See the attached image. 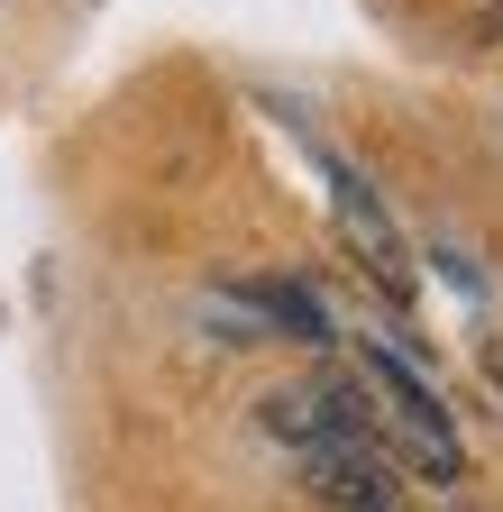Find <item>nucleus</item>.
<instances>
[{"mask_svg":"<svg viewBox=\"0 0 503 512\" xmlns=\"http://www.w3.org/2000/svg\"><path fill=\"white\" fill-rule=\"evenodd\" d=\"M348 375L366 384V439L385 448L394 467H421V476H439V485H449V476L467 467V448H458V421H449V403H439V384H430V375H421L403 348L366 339Z\"/></svg>","mask_w":503,"mask_h":512,"instance_id":"nucleus-1","label":"nucleus"},{"mask_svg":"<svg viewBox=\"0 0 503 512\" xmlns=\"http://www.w3.org/2000/svg\"><path fill=\"white\" fill-rule=\"evenodd\" d=\"M257 421H266L284 448L348 439V430H366V384H357V375H339V366H321V375H293V384H275V394L257 403Z\"/></svg>","mask_w":503,"mask_h":512,"instance_id":"nucleus-2","label":"nucleus"},{"mask_svg":"<svg viewBox=\"0 0 503 512\" xmlns=\"http://www.w3.org/2000/svg\"><path fill=\"white\" fill-rule=\"evenodd\" d=\"M302 485H311V503H330V512H394L403 503V467L366 430L302 448Z\"/></svg>","mask_w":503,"mask_h":512,"instance_id":"nucleus-3","label":"nucleus"},{"mask_svg":"<svg viewBox=\"0 0 503 512\" xmlns=\"http://www.w3.org/2000/svg\"><path fill=\"white\" fill-rule=\"evenodd\" d=\"M229 311L257 320L247 339H302V348H330V339H339L330 302L311 293L302 275H247V284H229Z\"/></svg>","mask_w":503,"mask_h":512,"instance_id":"nucleus-4","label":"nucleus"},{"mask_svg":"<svg viewBox=\"0 0 503 512\" xmlns=\"http://www.w3.org/2000/svg\"><path fill=\"white\" fill-rule=\"evenodd\" d=\"M330 183H339V220H348V238L366 247V266H375V284H385V293L403 302V293H412V266H403V238H394V220L375 211V192H366L357 174H330Z\"/></svg>","mask_w":503,"mask_h":512,"instance_id":"nucleus-5","label":"nucleus"}]
</instances>
